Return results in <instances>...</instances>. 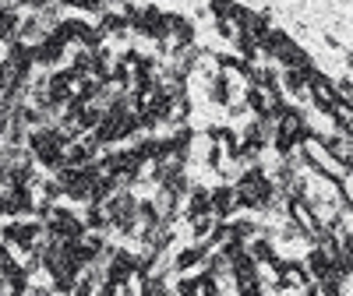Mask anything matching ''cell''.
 Masks as SVG:
<instances>
[{
    "label": "cell",
    "instance_id": "6da1fadb",
    "mask_svg": "<svg viewBox=\"0 0 353 296\" xmlns=\"http://www.w3.org/2000/svg\"><path fill=\"white\" fill-rule=\"evenodd\" d=\"M304 134H307V113L301 106H293V103H283V109L276 113V127H272V145L269 148L283 159L301 145Z\"/></svg>",
    "mask_w": 353,
    "mask_h": 296
},
{
    "label": "cell",
    "instance_id": "7a4b0ae2",
    "mask_svg": "<svg viewBox=\"0 0 353 296\" xmlns=\"http://www.w3.org/2000/svg\"><path fill=\"white\" fill-rule=\"evenodd\" d=\"M311 109H318V113H332L343 99H339V92H336V85H332V74H325V71H314L311 74Z\"/></svg>",
    "mask_w": 353,
    "mask_h": 296
},
{
    "label": "cell",
    "instance_id": "3957f363",
    "mask_svg": "<svg viewBox=\"0 0 353 296\" xmlns=\"http://www.w3.org/2000/svg\"><path fill=\"white\" fill-rule=\"evenodd\" d=\"M32 61H36L39 71H57V67L68 61V46L57 39V36H46L43 43L32 46Z\"/></svg>",
    "mask_w": 353,
    "mask_h": 296
},
{
    "label": "cell",
    "instance_id": "277c9868",
    "mask_svg": "<svg viewBox=\"0 0 353 296\" xmlns=\"http://www.w3.org/2000/svg\"><path fill=\"white\" fill-rule=\"evenodd\" d=\"M205 257H209V244H184L173 254V275H194L205 268Z\"/></svg>",
    "mask_w": 353,
    "mask_h": 296
},
{
    "label": "cell",
    "instance_id": "5b68a950",
    "mask_svg": "<svg viewBox=\"0 0 353 296\" xmlns=\"http://www.w3.org/2000/svg\"><path fill=\"white\" fill-rule=\"evenodd\" d=\"M152 204H156V215H159L163 226H176V219H181V209H184V198L159 184V187L152 191Z\"/></svg>",
    "mask_w": 353,
    "mask_h": 296
},
{
    "label": "cell",
    "instance_id": "8992f818",
    "mask_svg": "<svg viewBox=\"0 0 353 296\" xmlns=\"http://www.w3.org/2000/svg\"><path fill=\"white\" fill-rule=\"evenodd\" d=\"M237 212H241L237 187H233L230 180H219V184L212 187V215H216L219 222H226V219H233Z\"/></svg>",
    "mask_w": 353,
    "mask_h": 296
},
{
    "label": "cell",
    "instance_id": "52a82bcc",
    "mask_svg": "<svg viewBox=\"0 0 353 296\" xmlns=\"http://www.w3.org/2000/svg\"><path fill=\"white\" fill-rule=\"evenodd\" d=\"M198 215H212V187H205V184H191V191L184 194V209H181L184 222Z\"/></svg>",
    "mask_w": 353,
    "mask_h": 296
},
{
    "label": "cell",
    "instance_id": "ba28073f",
    "mask_svg": "<svg viewBox=\"0 0 353 296\" xmlns=\"http://www.w3.org/2000/svg\"><path fill=\"white\" fill-rule=\"evenodd\" d=\"M46 36H50V32H46V25L39 21V14H28V11H25V14L18 18V36H14V39H21L25 46H36V43H43Z\"/></svg>",
    "mask_w": 353,
    "mask_h": 296
},
{
    "label": "cell",
    "instance_id": "9c48e42d",
    "mask_svg": "<svg viewBox=\"0 0 353 296\" xmlns=\"http://www.w3.org/2000/svg\"><path fill=\"white\" fill-rule=\"evenodd\" d=\"M209 18L212 21H237V14H241V4L237 0H209Z\"/></svg>",
    "mask_w": 353,
    "mask_h": 296
},
{
    "label": "cell",
    "instance_id": "30bf717a",
    "mask_svg": "<svg viewBox=\"0 0 353 296\" xmlns=\"http://www.w3.org/2000/svg\"><path fill=\"white\" fill-rule=\"evenodd\" d=\"M18 18H21V11L0 8V43H11L18 36Z\"/></svg>",
    "mask_w": 353,
    "mask_h": 296
},
{
    "label": "cell",
    "instance_id": "8fae6325",
    "mask_svg": "<svg viewBox=\"0 0 353 296\" xmlns=\"http://www.w3.org/2000/svg\"><path fill=\"white\" fill-rule=\"evenodd\" d=\"M194 289H198V296H219V293H223V286H219L209 272H205V268L194 272Z\"/></svg>",
    "mask_w": 353,
    "mask_h": 296
},
{
    "label": "cell",
    "instance_id": "7c38bea8",
    "mask_svg": "<svg viewBox=\"0 0 353 296\" xmlns=\"http://www.w3.org/2000/svg\"><path fill=\"white\" fill-rule=\"evenodd\" d=\"M64 11H81V14H99L103 11V0H57Z\"/></svg>",
    "mask_w": 353,
    "mask_h": 296
},
{
    "label": "cell",
    "instance_id": "4fadbf2b",
    "mask_svg": "<svg viewBox=\"0 0 353 296\" xmlns=\"http://www.w3.org/2000/svg\"><path fill=\"white\" fill-rule=\"evenodd\" d=\"M332 85L343 103H353V74H339V78H332Z\"/></svg>",
    "mask_w": 353,
    "mask_h": 296
},
{
    "label": "cell",
    "instance_id": "5bb4252c",
    "mask_svg": "<svg viewBox=\"0 0 353 296\" xmlns=\"http://www.w3.org/2000/svg\"><path fill=\"white\" fill-rule=\"evenodd\" d=\"M339 198H343L346 209H353V173H350V169L339 176Z\"/></svg>",
    "mask_w": 353,
    "mask_h": 296
},
{
    "label": "cell",
    "instance_id": "9a60e30c",
    "mask_svg": "<svg viewBox=\"0 0 353 296\" xmlns=\"http://www.w3.org/2000/svg\"><path fill=\"white\" fill-rule=\"evenodd\" d=\"M21 296H57V293L50 289V282H28Z\"/></svg>",
    "mask_w": 353,
    "mask_h": 296
},
{
    "label": "cell",
    "instance_id": "2e32d148",
    "mask_svg": "<svg viewBox=\"0 0 353 296\" xmlns=\"http://www.w3.org/2000/svg\"><path fill=\"white\" fill-rule=\"evenodd\" d=\"M18 4V11H28V14H36V11H43L46 4H53V0H14Z\"/></svg>",
    "mask_w": 353,
    "mask_h": 296
},
{
    "label": "cell",
    "instance_id": "e0dca14e",
    "mask_svg": "<svg viewBox=\"0 0 353 296\" xmlns=\"http://www.w3.org/2000/svg\"><path fill=\"white\" fill-rule=\"evenodd\" d=\"M4 219H14V212H11V194H8V187H0V222Z\"/></svg>",
    "mask_w": 353,
    "mask_h": 296
},
{
    "label": "cell",
    "instance_id": "ac0fdd59",
    "mask_svg": "<svg viewBox=\"0 0 353 296\" xmlns=\"http://www.w3.org/2000/svg\"><path fill=\"white\" fill-rule=\"evenodd\" d=\"M321 39H325V46H329V50H339V53L346 50V46L339 43V36H332V32H325V36H321Z\"/></svg>",
    "mask_w": 353,
    "mask_h": 296
},
{
    "label": "cell",
    "instance_id": "d6986e66",
    "mask_svg": "<svg viewBox=\"0 0 353 296\" xmlns=\"http://www.w3.org/2000/svg\"><path fill=\"white\" fill-rule=\"evenodd\" d=\"M343 64H346V71L353 74V50H343Z\"/></svg>",
    "mask_w": 353,
    "mask_h": 296
},
{
    "label": "cell",
    "instance_id": "ffe728a7",
    "mask_svg": "<svg viewBox=\"0 0 353 296\" xmlns=\"http://www.w3.org/2000/svg\"><path fill=\"white\" fill-rule=\"evenodd\" d=\"M350 215H353V209H350Z\"/></svg>",
    "mask_w": 353,
    "mask_h": 296
}]
</instances>
